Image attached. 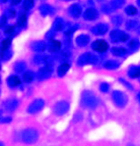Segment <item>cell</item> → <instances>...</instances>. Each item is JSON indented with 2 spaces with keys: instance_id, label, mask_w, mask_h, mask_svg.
Instances as JSON below:
<instances>
[{
  "instance_id": "cell-1",
  "label": "cell",
  "mask_w": 140,
  "mask_h": 146,
  "mask_svg": "<svg viewBox=\"0 0 140 146\" xmlns=\"http://www.w3.org/2000/svg\"><path fill=\"white\" fill-rule=\"evenodd\" d=\"M82 103L88 108H95L98 105V100L93 93L85 91L82 95Z\"/></svg>"
},
{
  "instance_id": "cell-2",
  "label": "cell",
  "mask_w": 140,
  "mask_h": 146,
  "mask_svg": "<svg viewBox=\"0 0 140 146\" xmlns=\"http://www.w3.org/2000/svg\"><path fill=\"white\" fill-rule=\"evenodd\" d=\"M112 100H114V104L116 105L117 107H125L127 103V97L125 93H122L121 91H118V90H116L114 91L112 94Z\"/></svg>"
},
{
  "instance_id": "cell-3",
  "label": "cell",
  "mask_w": 140,
  "mask_h": 146,
  "mask_svg": "<svg viewBox=\"0 0 140 146\" xmlns=\"http://www.w3.org/2000/svg\"><path fill=\"white\" fill-rule=\"evenodd\" d=\"M97 57L92 53H85L81 55L78 59V65L79 66H85L88 64H95L97 62Z\"/></svg>"
},
{
  "instance_id": "cell-4",
  "label": "cell",
  "mask_w": 140,
  "mask_h": 146,
  "mask_svg": "<svg viewBox=\"0 0 140 146\" xmlns=\"http://www.w3.org/2000/svg\"><path fill=\"white\" fill-rule=\"evenodd\" d=\"M128 38H129V36L127 33L121 31L116 30L110 33V39L112 40V42H125L127 41Z\"/></svg>"
},
{
  "instance_id": "cell-5",
  "label": "cell",
  "mask_w": 140,
  "mask_h": 146,
  "mask_svg": "<svg viewBox=\"0 0 140 146\" xmlns=\"http://www.w3.org/2000/svg\"><path fill=\"white\" fill-rule=\"evenodd\" d=\"M92 48L99 53H105L109 49V44L107 43V41L103 39L96 40L92 43Z\"/></svg>"
},
{
  "instance_id": "cell-6",
  "label": "cell",
  "mask_w": 140,
  "mask_h": 146,
  "mask_svg": "<svg viewBox=\"0 0 140 146\" xmlns=\"http://www.w3.org/2000/svg\"><path fill=\"white\" fill-rule=\"evenodd\" d=\"M108 30H109V27H108V25L99 24V25H96L95 27H93L91 31L94 33L95 35H105V33H107Z\"/></svg>"
},
{
  "instance_id": "cell-7",
  "label": "cell",
  "mask_w": 140,
  "mask_h": 146,
  "mask_svg": "<svg viewBox=\"0 0 140 146\" xmlns=\"http://www.w3.org/2000/svg\"><path fill=\"white\" fill-rule=\"evenodd\" d=\"M52 74V68L49 67L48 65H46V67H44L42 69H40L38 73V78L40 80H44V78H47L50 77V75Z\"/></svg>"
},
{
  "instance_id": "cell-8",
  "label": "cell",
  "mask_w": 140,
  "mask_h": 146,
  "mask_svg": "<svg viewBox=\"0 0 140 146\" xmlns=\"http://www.w3.org/2000/svg\"><path fill=\"white\" fill-rule=\"evenodd\" d=\"M83 16H84V19L86 21H94L98 17V12L94 8H88L85 10Z\"/></svg>"
},
{
  "instance_id": "cell-9",
  "label": "cell",
  "mask_w": 140,
  "mask_h": 146,
  "mask_svg": "<svg viewBox=\"0 0 140 146\" xmlns=\"http://www.w3.org/2000/svg\"><path fill=\"white\" fill-rule=\"evenodd\" d=\"M44 102L40 99H38L36 101H34L33 103L31 104V106L29 107L28 111L30 113H36V112H39L40 110H42V108L44 107Z\"/></svg>"
},
{
  "instance_id": "cell-10",
  "label": "cell",
  "mask_w": 140,
  "mask_h": 146,
  "mask_svg": "<svg viewBox=\"0 0 140 146\" xmlns=\"http://www.w3.org/2000/svg\"><path fill=\"white\" fill-rule=\"evenodd\" d=\"M68 108H69L68 103L59 102L56 104L55 110V113L57 114V115H63V114H65L67 111H68Z\"/></svg>"
},
{
  "instance_id": "cell-11",
  "label": "cell",
  "mask_w": 140,
  "mask_h": 146,
  "mask_svg": "<svg viewBox=\"0 0 140 146\" xmlns=\"http://www.w3.org/2000/svg\"><path fill=\"white\" fill-rule=\"evenodd\" d=\"M68 11H69V14L74 18H78L79 16L81 15V13H82L81 7L78 5V4H73V5H71L69 7Z\"/></svg>"
},
{
  "instance_id": "cell-12",
  "label": "cell",
  "mask_w": 140,
  "mask_h": 146,
  "mask_svg": "<svg viewBox=\"0 0 140 146\" xmlns=\"http://www.w3.org/2000/svg\"><path fill=\"white\" fill-rule=\"evenodd\" d=\"M89 41H90V37L86 35H79V36H77V38H76V43H77V45L81 47L86 46L89 43Z\"/></svg>"
},
{
  "instance_id": "cell-13",
  "label": "cell",
  "mask_w": 140,
  "mask_h": 146,
  "mask_svg": "<svg viewBox=\"0 0 140 146\" xmlns=\"http://www.w3.org/2000/svg\"><path fill=\"white\" fill-rule=\"evenodd\" d=\"M7 82H8L9 86L15 87V86H18V85L21 84V80H20V78L17 77V76H11V77L8 78Z\"/></svg>"
},
{
  "instance_id": "cell-14",
  "label": "cell",
  "mask_w": 140,
  "mask_h": 146,
  "mask_svg": "<svg viewBox=\"0 0 140 146\" xmlns=\"http://www.w3.org/2000/svg\"><path fill=\"white\" fill-rule=\"evenodd\" d=\"M126 29L129 31H133V30H137L140 27V23L138 21H135V20H129V21L126 22L125 24Z\"/></svg>"
},
{
  "instance_id": "cell-15",
  "label": "cell",
  "mask_w": 140,
  "mask_h": 146,
  "mask_svg": "<svg viewBox=\"0 0 140 146\" xmlns=\"http://www.w3.org/2000/svg\"><path fill=\"white\" fill-rule=\"evenodd\" d=\"M60 47H61V44L58 40H51L49 43V51L55 53L58 52L60 50Z\"/></svg>"
},
{
  "instance_id": "cell-16",
  "label": "cell",
  "mask_w": 140,
  "mask_h": 146,
  "mask_svg": "<svg viewBox=\"0 0 140 146\" xmlns=\"http://www.w3.org/2000/svg\"><path fill=\"white\" fill-rule=\"evenodd\" d=\"M40 14L44 16H44H47V15H50L53 13L52 7H50L49 5H46V4H44V5L40 6Z\"/></svg>"
},
{
  "instance_id": "cell-17",
  "label": "cell",
  "mask_w": 140,
  "mask_h": 146,
  "mask_svg": "<svg viewBox=\"0 0 140 146\" xmlns=\"http://www.w3.org/2000/svg\"><path fill=\"white\" fill-rule=\"evenodd\" d=\"M69 68H70V65L68 64V63H63V64H61L57 70L58 76H59V77H63V76L68 72Z\"/></svg>"
},
{
  "instance_id": "cell-18",
  "label": "cell",
  "mask_w": 140,
  "mask_h": 146,
  "mask_svg": "<svg viewBox=\"0 0 140 146\" xmlns=\"http://www.w3.org/2000/svg\"><path fill=\"white\" fill-rule=\"evenodd\" d=\"M46 45L44 41H37L32 44V48L35 51H44L46 49Z\"/></svg>"
},
{
  "instance_id": "cell-19",
  "label": "cell",
  "mask_w": 140,
  "mask_h": 146,
  "mask_svg": "<svg viewBox=\"0 0 140 146\" xmlns=\"http://www.w3.org/2000/svg\"><path fill=\"white\" fill-rule=\"evenodd\" d=\"M63 27H64V23H63L62 19L58 18V19H56L55 21V23H53L52 30L55 31H59L62 30Z\"/></svg>"
},
{
  "instance_id": "cell-20",
  "label": "cell",
  "mask_w": 140,
  "mask_h": 146,
  "mask_svg": "<svg viewBox=\"0 0 140 146\" xmlns=\"http://www.w3.org/2000/svg\"><path fill=\"white\" fill-rule=\"evenodd\" d=\"M119 67V63L114 60H110L105 63V68L108 70H116Z\"/></svg>"
},
{
  "instance_id": "cell-21",
  "label": "cell",
  "mask_w": 140,
  "mask_h": 146,
  "mask_svg": "<svg viewBox=\"0 0 140 146\" xmlns=\"http://www.w3.org/2000/svg\"><path fill=\"white\" fill-rule=\"evenodd\" d=\"M112 52L116 56H122V55H125L127 51H126V49L123 48V47H114Z\"/></svg>"
},
{
  "instance_id": "cell-22",
  "label": "cell",
  "mask_w": 140,
  "mask_h": 146,
  "mask_svg": "<svg viewBox=\"0 0 140 146\" xmlns=\"http://www.w3.org/2000/svg\"><path fill=\"white\" fill-rule=\"evenodd\" d=\"M27 24V15L26 13H22L21 15L19 16L18 18V21H17V25L21 28H24Z\"/></svg>"
},
{
  "instance_id": "cell-23",
  "label": "cell",
  "mask_w": 140,
  "mask_h": 146,
  "mask_svg": "<svg viewBox=\"0 0 140 146\" xmlns=\"http://www.w3.org/2000/svg\"><path fill=\"white\" fill-rule=\"evenodd\" d=\"M129 76L133 78L140 77V67H133L129 70Z\"/></svg>"
},
{
  "instance_id": "cell-24",
  "label": "cell",
  "mask_w": 140,
  "mask_h": 146,
  "mask_svg": "<svg viewBox=\"0 0 140 146\" xmlns=\"http://www.w3.org/2000/svg\"><path fill=\"white\" fill-rule=\"evenodd\" d=\"M110 4L112 5V7L116 10V9L122 7V5L125 4V0H112Z\"/></svg>"
},
{
  "instance_id": "cell-25",
  "label": "cell",
  "mask_w": 140,
  "mask_h": 146,
  "mask_svg": "<svg viewBox=\"0 0 140 146\" xmlns=\"http://www.w3.org/2000/svg\"><path fill=\"white\" fill-rule=\"evenodd\" d=\"M34 78H35V75H34L32 72H26V73L24 74V76H23V80H24V82H31L32 80H34Z\"/></svg>"
},
{
  "instance_id": "cell-26",
  "label": "cell",
  "mask_w": 140,
  "mask_h": 146,
  "mask_svg": "<svg viewBox=\"0 0 140 146\" xmlns=\"http://www.w3.org/2000/svg\"><path fill=\"white\" fill-rule=\"evenodd\" d=\"M125 13L127 14L128 16H133V15H136L137 13V9L132 5H129L125 8Z\"/></svg>"
},
{
  "instance_id": "cell-27",
  "label": "cell",
  "mask_w": 140,
  "mask_h": 146,
  "mask_svg": "<svg viewBox=\"0 0 140 146\" xmlns=\"http://www.w3.org/2000/svg\"><path fill=\"white\" fill-rule=\"evenodd\" d=\"M11 45V39L7 38V39H4L3 41L1 42V45H0V48H1V51L4 50H7V49L10 47Z\"/></svg>"
},
{
  "instance_id": "cell-28",
  "label": "cell",
  "mask_w": 140,
  "mask_h": 146,
  "mask_svg": "<svg viewBox=\"0 0 140 146\" xmlns=\"http://www.w3.org/2000/svg\"><path fill=\"white\" fill-rule=\"evenodd\" d=\"M23 7L26 9V10H30L31 8L34 7V1L33 0H25Z\"/></svg>"
},
{
  "instance_id": "cell-29",
  "label": "cell",
  "mask_w": 140,
  "mask_h": 146,
  "mask_svg": "<svg viewBox=\"0 0 140 146\" xmlns=\"http://www.w3.org/2000/svg\"><path fill=\"white\" fill-rule=\"evenodd\" d=\"M102 10H103L104 13H107V14H109V13H112L114 9L112 7V5H110V4H106L105 6H103Z\"/></svg>"
},
{
  "instance_id": "cell-30",
  "label": "cell",
  "mask_w": 140,
  "mask_h": 146,
  "mask_svg": "<svg viewBox=\"0 0 140 146\" xmlns=\"http://www.w3.org/2000/svg\"><path fill=\"white\" fill-rule=\"evenodd\" d=\"M127 45H128L129 48L134 49V48H136L137 46H139V41L137 39H132V40H130V41L128 42Z\"/></svg>"
},
{
  "instance_id": "cell-31",
  "label": "cell",
  "mask_w": 140,
  "mask_h": 146,
  "mask_svg": "<svg viewBox=\"0 0 140 146\" xmlns=\"http://www.w3.org/2000/svg\"><path fill=\"white\" fill-rule=\"evenodd\" d=\"M25 68V64L23 62H20V63H17L15 66V71L17 72H22Z\"/></svg>"
},
{
  "instance_id": "cell-32",
  "label": "cell",
  "mask_w": 140,
  "mask_h": 146,
  "mask_svg": "<svg viewBox=\"0 0 140 146\" xmlns=\"http://www.w3.org/2000/svg\"><path fill=\"white\" fill-rule=\"evenodd\" d=\"M110 88V85L107 84V82H103L101 85H100V89L102 92H107Z\"/></svg>"
},
{
  "instance_id": "cell-33",
  "label": "cell",
  "mask_w": 140,
  "mask_h": 146,
  "mask_svg": "<svg viewBox=\"0 0 140 146\" xmlns=\"http://www.w3.org/2000/svg\"><path fill=\"white\" fill-rule=\"evenodd\" d=\"M6 23H7V16L3 15L0 18V28H3L6 25Z\"/></svg>"
},
{
  "instance_id": "cell-34",
  "label": "cell",
  "mask_w": 140,
  "mask_h": 146,
  "mask_svg": "<svg viewBox=\"0 0 140 146\" xmlns=\"http://www.w3.org/2000/svg\"><path fill=\"white\" fill-rule=\"evenodd\" d=\"M76 30H77L76 27H72V28H70L69 30H67L66 31H65V35H66V36H70V35H71Z\"/></svg>"
},
{
  "instance_id": "cell-35",
  "label": "cell",
  "mask_w": 140,
  "mask_h": 146,
  "mask_svg": "<svg viewBox=\"0 0 140 146\" xmlns=\"http://www.w3.org/2000/svg\"><path fill=\"white\" fill-rule=\"evenodd\" d=\"M5 33H7V35H11V33H14V27L12 26H9L7 28L5 29Z\"/></svg>"
},
{
  "instance_id": "cell-36",
  "label": "cell",
  "mask_w": 140,
  "mask_h": 146,
  "mask_svg": "<svg viewBox=\"0 0 140 146\" xmlns=\"http://www.w3.org/2000/svg\"><path fill=\"white\" fill-rule=\"evenodd\" d=\"M15 11L13 10V9H10V10H8V13H7V16L9 18H14L15 17Z\"/></svg>"
},
{
  "instance_id": "cell-37",
  "label": "cell",
  "mask_w": 140,
  "mask_h": 146,
  "mask_svg": "<svg viewBox=\"0 0 140 146\" xmlns=\"http://www.w3.org/2000/svg\"><path fill=\"white\" fill-rule=\"evenodd\" d=\"M112 22H114L116 25H120L121 23V19H120V17H116V18H114L112 19Z\"/></svg>"
},
{
  "instance_id": "cell-38",
  "label": "cell",
  "mask_w": 140,
  "mask_h": 146,
  "mask_svg": "<svg viewBox=\"0 0 140 146\" xmlns=\"http://www.w3.org/2000/svg\"><path fill=\"white\" fill-rule=\"evenodd\" d=\"M21 1L22 0H11V3H12V5H18Z\"/></svg>"
},
{
  "instance_id": "cell-39",
  "label": "cell",
  "mask_w": 140,
  "mask_h": 146,
  "mask_svg": "<svg viewBox=\"0 0 140 146\" xmlns=\"http://www.w3.org/2000/svg\"><path fill=\"white\" fill-rule=\"evenodd\" d=\"M6 1H7V0H0V2H1V3H5Z\"/></svg>"
},
{
  "instance_id": "cell-40",
  "label": "cell",
  "mask_w": 140,
  "mask_h": 146,
  "mask_svg": "<svg viewBox=\"0 0 140 146\" xmlns=\"http://www.w3.org/2000/svg\"><path fill=\"white\" fill-rule=\"evenodd\" d=\"M137 4H138V5L140 6V0H137Z\"/></svg>"
},
{
  "instance_id": "cell-41",
  "label": "cell",
  "mask_w": 140,
  "mask_h": 146,
  "mask_svg": "<svg viewBox=\"0 0 140 146\" xmlns=\"http://www.w3.org/2000/svg\"><path fill=\"white\" fill-rule=\"evenodd\" d=\"M138 96H139V100H140V93H139V95H138Z\"/></svg>"
},
{
  "instance_id": "cell-42",
  "label": "cell",
  "mask_w": 140,
  "mask_h": 146,
  "mask_svg": "<svg viewBox=\"0 0 140 146\" xmlns=\"http://www.w3.org/2000/svg\"><path fill=\"white\" fill-rule=\"evenodd\" d=\"M99 1H103V0H99Z\"/></svg>"
},
{
  "instance_id": "cell-43",
  "label": "cell",
  "mask_w": 140,
  "mask_h": 146,
  "mask_svg": "<svg viewBox=\"0 0 140 146\" xmlns=\"http://www.w3.org/2000/svg\"><path fill=\"white\" fill-rule=\"evenodd\" d=\"M65 1H69V0H65Z\"/></svg>"
},
{
  "instance_id": "cell-44",
  "label": "cell",
  "mask_w": 140,
  "mask_h": 146,
  "mask_svg": "<svg viewBox=\"0 0 140 146\" xmlns=\"http://www.w3.org/2000/svg\"><path fill=\"white\" fill-rule=\"evenodd\" d=\"M0 69H1V66H0Z\"/></svg>"
}]
</instances>
